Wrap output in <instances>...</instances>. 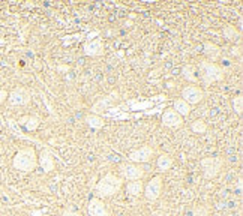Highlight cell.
Here are the masks:
<instances>
[{
  "instance_id": "cell-1",
  "label": "cell",
  "mask_w": 243,
  "mask_h": 216,
  "mask_svg": "<svg viewBox=\"0 0 243 216\" xmlns=\"http://www.w3.org/2000/svg\"><path fill=\"white\" fill-rule=\"evenodd\" d=\"M122 185H123V179L113 174V173H107L104 176L96 188H95V194L98 195V198H107V197H113L114 194H117L120 191Z\"/></svg>"
},
{
  "instance_id": "cell-2",
  "label": "cell",
  "mask_w": 243,
  "mask_h": 216,
  "mask_svg": "<svg viewBox=\"0 0 243 216\" xmlns=\"http://www.w3.org/2000/svg\"><path fill=\"white\" fill-rule=\"evenodd\" d=\"M14 168L23 171V173H30L38 167V156L33 147H24L17 152L14 156Z\"/></svg>"
},
{
  "instance_id": "cell-3",
  "label": "cell",
  "mask_w": 243,
  "mask_h": 216,
  "mask_svg": "<svg viewBox=\"0 0 243 216\" xmlns=\"http://www.w3.org/2000/svg\"><path fill=\"white\" fill-rule=\"evenodd\" d=\"M200 71H201V78L204 86H209L216 81H222L225 77L224 69L218 63L213 62H201L200 63Z\"/></svg>"
},
{
  "instance_id": "cell-4",
  "label": "cell",
  "mask_w": 243,
  "mask_h": 216,
  "mask_svg": "<svg viewBox=\"0 0 243 216\" xmlns=\"http://www.w3.org/2000/svg\"><path fill=\"white\" fill-rule=\"evenodd\" d=\"M201 167L204 171V177L206 179H213L219 174V171L222 170L224 161L221 158H203L201 159Z\"/></svg>"
},
{
  "instance_id": "cell-5",
  "label": "cell",
  "mask_w": 243,
  "mask_h": 216,
  "mask_svg": "<svg viewBox=\"0 0 243 216\" xmlns=\"http://www.w3.org/2000/svg\"><path fill=\"white\" fill-rule=\"evenodd\" d=\"M161 192H162V177L155 176L144 186V195L149 201H156L161 197Z\"/></svg>"
},
{
  "instance_id": "cell-6",
  "label": "cell",
  "mask_w": 243,
  "mask_h": 216,
  "mask_svg": "<svg viewBox=\"0 0 243 216\" xmlns=\"http://www.w3.org/2000/svg\"><path fill=\"white\" fill-rule=\"evenodd\" d=\"M122 176L126 180H141L144 176V168L140 164H134V162H128L120 165Z\"/></svg>"
},
{
  "instance_id": "cell-7",
  "label": "cell",
  "mask_w": 243,
  "mask_h": 216,
  "mask_svg": "<svg viewBox=\"0 0 243 216\" xmlns=\"http://www.w3.org/2000/svg\"><path fill=\"white\" fill-rule=\"evenodd\" d=\"M204 98V92L203 89H200L198 86H186V87L182 90V99L185 102H188L189 105H195V104H200Z\"/></svg>"
},
{
  "instance_id": "cell-8",
  "label": "cell",
  "mask_w": 243,
  "mask_h": 216,
  "mask_svg": "<svg viewBox=\"0 0 243 216\" xmlns=\"http://www.w3.org/2000/svg\"><path fill=\"white\" fill-rule=\"evenodd\" d=\"M152 156H153V149L150 146H143V147L135 149L129 153V161L134 164H144V162H149Z\"/></svg>"
},
{
  "instance_id": "cell-9",
  "label": "cell",
  "mask_w": 243,
  "mask_h": 216,
  "mask_svg": "<svg viewBox=\"0 0 243 216\" xmlns=\"http://www.w3.org/2000/svg\"><path fill=\"white\" fill-rule=\"evenodd\" d=\"M8 99H9L12 105H27L30 102V93L24 87H17L9 93Z\"/></svg>"
},
{
  "instance_id": "cell-10",
  "label": "cell",
  "mask_w": 243,
  "mask_h": 216,
  "mask_svg": "<svg viewBox=\"0 0 243 216\" xmlns=\"http://www.w3.org/2000/svg\"><path fill=\"white\" fill-rule=\"evenodd\" d=\"M162 123L167 128H179V126H182V123H183V117H182L179 113H176L173 108H167L164 111V116H162Z\"/></svg>"
},
{
  "instance_id": "cell-11",
  "label": "cell",
  "mask_w": 243,
  "mask_h": 216,
  "mask_svg": "<svg viewBox=\"0 0 243 216\" xmlns=\"http://www.w3.org/2000/svg\"><path fill=\"white\" fill-rule=\"evenodd\" d=\"M87 210H89L90 216H110L105 203H104L101 198H98V197H95V198H92V200H90Z\"/></svg>"
},
{
  "instance_id": "cell-12",
  "label": "cell",
  "mask_w": 243,
  "mask_h": 216,
  "mask_svg": "<svg viewBox=\"0 0 243 216\" xmlns=\"http://www.w3.org/2000/svg\"><path fill=\"white\" fill-rule=\"evenodd\" d=\"M84 53L90 56V57H96V56H101L104 53V44L101 39H93V41H87L83 47Z\"/></svg>"
},
{
  "instance_id": "cell-13",
  "label": "cell",
  "mask_w": 243,
  "mask_h": 216,
  "mask_svg": "<svg viewBox=\"0 0 243 216\" xmlns=\"http://www.w3.org/2000/svg\"><path fill=\"white\" fill-rule=\"evenodd\" d=\"M38 164L41 165V168L44 170L45 173H51L54 170V158H53V153L50 150H42L39 158H38Z\"/></svg>"
},
{
  "instance_id": "cell-14",
  "label": "cell",
  "mask_w": 243,
  "mask_h": 216,
  "mask_svg": "<svg viewBox=\"0 0 243 216\" xmlns=\"http://www.w3.org/2000/svg\"><path fill=\"white\" fill-rule=\"evenodd\" d=\"M204 53H206V56L209 57L212 62L215 63L216 60H218L219 57H221V53H222V50H221V47L219 45H216L215 42H210V41H206L204 42Z\"/></svg>"
},
{
  "instance_id": "cell-15",
  "label": "cell",
  "mask_w": 243,
  "mask_h": 216,
  "mask_svg": "<svg viewBox=\"0 0 243 216\" xmlns=\"http://www.w3.org/2000/svg\"><path fill=\"white\" fill-rule=\"evenodd\" d=\"M143 191H144V183L141 182V180H131V182L128 183V186H126V192L129 195H132V197L141 195Z\"/></svg>"
},
{
  "instance_id": "cell-16",
  "label": "cell",
  "mask_w": 243,
  "mask_h": 216,
  "mask_svg": "<svg viewBox=\"0 0 243 216\" xmlns=\"http://www.w3.org/2000/svg\"><path fill=\"white\" fill-rule=\"evenodd\" d=\"M173 110L183 117V116H189V113H191V105H189L188 102H185L182 98H179V99L174 101V108H173Z\"/></svg>"
},
{
  "instance_id": "cell-17",
  "label": "cell",
  "mask_w": 243,
  "mask_h": 216,
  "mask_svg": "<svg viewBox=\"0 0 243 216\" xmlns=\"http://www.w3.org/2000/svg\"><path fill=\"white\" fill-rule=\"evenodd\" d=\"M86 123H87L92 129H101L104 128V119L98 114H87L86 116Z\"/></svg>"
},
{
  "instance_id": "cell-18",
  "label": "cell",
  "mask_w": 243,
  "mask_h": 216,
  "mask_svg": "<svg viewBox=\"0 0 243 216\" xmlns=\"http://www.w3.org/2000/svg\"><path fill=\"white\" fill-rule=\"evenodd\" d=\"M156 165H158V170H159V171H167V170H170L171 165H173V158L170 156V155L164 153V155H161V156L158 158V161H156Z\"/></svg>"
},
{
  "instance_id": "cell-19",
  "label": "cell",
  "mask_w": 243,
  "mask_h": 216,
  "mask_svg": "<svg viewBox=\"0 0 243 216\" xmlns=\"http://www.w3.org/2000/svg\"><path fill=\"white\" fill-rule=\"evenodd\" d=\"M113 104V98H104V99H99L96 104L93 105L92 111H93V114H98V113H104L110 105Z\"/></svg>"
},
{
  "instance_id": "cell-20",
  "label": "cell",
  "mask_w": 243,
  "mask_h": 216,
  "mask_svg": "<svg viewBox=\"0 0 243 216\" xmlns=\"http://www.w3.org/2000/svg\"><path fill=\"white\" fill-rule=\"evenodd\" d=\"M20 123L24 125L27 131H35V129L39 126V119H38L36 116H26V117L21 119Z\"/></svg>"
},
{
  "instance_id": "cell-21",
  "label": "cell",
  "mask_w": 243,
  "mask_h": 216,
  "mask_svg": "<svg viewBox=\"0 0 243 216\" xmlns=\"http://www.w3.org/2000/svg\"><path fill=\"white\" fill-rule=\"evenodd\" d=\"M222 33H224V36L227 38L228 41H236V39L240 38V32L236 29V26H231V24L225 26L224 30H222Z\"/></svg>"
},
{
  "instance_id": "cell-22",
  "label": "cell",
  "mask_w": 243,
  "mask_h": 216,
  "mask_svg": "<svg viewBox=\"0 0 243 216\" xmlns=\"http://www.w3.org/2000/svg\"><path fill=\"white\" fill-rule=\"evenodd\" d=\"M182 74H183V77L188 80V81H198V77L195 75V66L194 65H185L183 69H182Z\"/></svg>"
},
{
  "instance_id": "cell-23",
  "label": "cell",
  "mask_w": 243,
  "mask_h": 216,
  "mask_svg": "<svg viewBox=\"0 0 243 216\" xmlns=\"http://www.w3.org/2000/svg\"><path fill=\"white\" fill-rule=\"evenodd\" d=\"M191 129H192V132H195V134H204L207 131V125H206V122H203V120H195V122H192V125H191Z\"/></svg>"
},
{
  "instance_id": "cell-24",
  "label": "cell",
  "mask_w": 243,
  "mask_h": 216,
  "mask_svg": "<svg viewBox=\"0 0 243 216\" xmlns=\"http://www.w3.org/2000/svg\"><path fill=\"white\" fill-rule=\"evenodd\" d=\"M233 108L239 116H242V111H243V96L242 95H239V96H236L233 99Z\"/></svg>"
},
{
  "instance_id": "cell-25",
  "label": "cell",
  "mask_w": 243,
  "mask_h": 216,
  "mask_svg": "<svg viewBox=\"0 0 243 216\" xmlns=\"http://www.w3.org/2000/svg\"><path fill=\"white\" fill-rule=\"evenodd\" d=\"M192 216H210V212L206 206H197L192 210Z\"/></svg>"
},
{
  "instance_id": "cell-26",
  "label": "cell",
  "mask_w": 243,
  "mask_h": 216,
  "mask_svg": "<svg viewBox=\"0 0 243 216\" xmlns=\"http://www.w3.org/2000/svg\"><path fill=\"white\" fill-rule=\"evenodd\" d=\"M62 216H80L77 212H72V210H65L63 213H62Z\"/></svg>"
},
{
  "instance_id": "cell-27",
  "label": "cell",
  "mask_w": 243,
  "mask_h": 216,
  "mask_svg": "<svg viewBox=\"0 0 243 216\" xmlns=\"http://www.w3.org/2000/svg\"><path fill=\"white\" fill-rule=\"evenodd\" d=\"M6 98H8V92L6 90H0V104H2Z\"/></svg>"
},
{
  "instance_id": "cell-28",
  "label": "cell",
  "mask_w": 243,
  "mask_h": 216,
  "mask_svg": "<svg viewBox=\"0 0 243 216\" xmlns=\"http://www.w3.org/2000/svg\"><path fill=\"white\" fill-rule=\"evenodd\" d=\"M152 216H165V213H164L162 210H156V212L152 213Z\"/></svg>"
},
{
  "instance_id": "cell-29",
  "label": "cell",
  "mask_w": 243,
  "mask_h": 216,
  "mask_svg": "<svg viewBox=\"0 0 243 216\" xmlns=\"http://www.w3.org/2000/svg\"><path fill=\"white\" fill-rule=\"evenodd\" d=\"M3 153V146H2V141H0V155Z\"/></svg>"
}]
</instances>
